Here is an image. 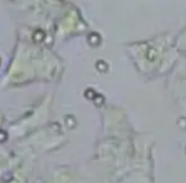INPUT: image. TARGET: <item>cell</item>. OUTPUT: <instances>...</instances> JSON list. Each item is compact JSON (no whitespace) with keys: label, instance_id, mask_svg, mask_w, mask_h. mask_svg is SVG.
<instances>
[{"label":"cell","instance_id":"obj_1","mask_svg":"<svg viewBox=\"0 0 186 183\" xmlns=\"http://www.w3.org/2000/svg\"><path fill=\"white\" fill-rule=\"evenodd\" d=\"M89 44L92 45H99L100 44V36L98 34H90L89 35Z\"/></svg>","mask_w":186,"mask_h":183},{"label":"cell","instance_id":"obj_2","mask_svg":"<svg viewBox=\"0 0 186 183\" xmlns=\"http://www.w3.org/2000/svg\"><path fill=\"white\" fill-rule=\"evenodd\" d=\"M98 68H99L100 71L106 70V65H103V61H98Z\"/></svg>","mask_w":186,"mask_h":183},{"label":"cell","instance_id":"obj_3","mask_svg":"<svg viewBox=\"0 0 186 183\" xmlns=\"http://www.w3.org/2000/svg\"><path fill=\"white\" fill-rule=\"evenodd\" d=\"M7 138V135H6V132L5 131H0V141H5Z\"/></svg>","mask_w":186,"mask_h":183}]
</instances>
